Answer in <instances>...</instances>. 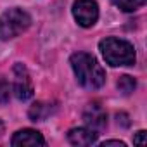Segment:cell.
Segmentation results:
<instances>
[{"instance_id": "7a4b0ae2", "label": "cell", "mask_w": 147, "mask_h": 147, "mask_svg": "<svg viewBox=\"0 0 147 147\" xmlns=\"http://www.w3.org/2000/svg\"><path fill=\"white\" fill-rule=\"evenodd\" d=\"M99 49H100L106 62L111 66H131V64H135V59H137L135 49L131 43H128L125 40L109 36L99 43Z\"/></svg>"}, {"instance_id": "4fadbf2b", "label": "cell", "mask_w": 147, "mask_h": 147, "mask_svg": "<svg viewBox=\"0 0 147 147\" xmlns=\"http://www.w3.org/2000/svg\"><path fill=\"white\" fill-rule=\"evenodd\" d=\"M133 144H138V145H145V131H138L135 137H133Z\"/></svg>"}, {"instance_id": "9c48e42d", "label": "cell", "mask_w": 147, "mask_h": 147, "mask_svg": "<svg viewBox=\"0 0 147 147\" xmlns=\"http://www.w3.org/2000/svg\"><path fill=\"white\" fill-rule=\"evenodd\" d=\"M54 111H55V106L47 104V102H36V104H33L31 109H30V118H31L33 121H43V119H47Z\"/></svg>"}, {"instance_id": "3957f363", "label": "cell", "mask_w": 147, "mask_h": 147, "mask_svg": "<svg viewBox=\"0 0 147 147\" xmlns=\"http://www.w3.org/2000/svg\"><path fill=\"white\" fill-rule=\"evenodd\" d=\"M31 24V18L23 9H9L0 16V40H12L24 33Z\"/></svg>"}, {"instance_id": "ba28073f", "label": "cell", "mask_w": 147, "mask_h": 147, "mask_svg": "<svg viewBox=\"0 0 147 147\" xmlns=\"http://www.w3.org/2000/svg\"><path fill=\"white\" fill-rule=\"evenodd\" d=\"M97 131L92 128H73L67 133V140L73 145H92L97 140Z\"/></svg>"}, {"instance_id": "277c9868", "label": "cell", "mask_w": 147, "mask_h": 147, "mask_svg": "<svg viewBox=\"0 0 147 147\" xmlns=\"http://www.w3.org/2000/svg\"><path fill=\"white\" fill-rule=\"evenodd\" d=\"M73 16L76 23L83 28H90L99 19V5L95 0H75L73 4Z\"/></svg>"}, {"instance_id": "5bb4252c", "label": "cell", "mask_w": 147, "mask_h": 147, "mask_svg": "<svg viewBox=\"0 0 147 147\" xmlns=\"http://www.w3.org/2000/svg\"><path fill=\"white\" fill-rule=\"evenodd\" d=\"M100 145H118V147H125V142H119V140H106V142H102Z\"/></svg>"}, {"instance_id": "9a60e30c", "label": "cell", "mask_w": 147, "mask_h": 147, "mask_svg": "<svg viewBox=\"0 0 147 147\" xmlns=\"http://www.w3.org/2000/svg\"><path fill=\"white\" fill-rule=\"evenodd\" d=\"M4 133V123H2V119H0V135Z\"/></svg>"}, {"instance_id": "8fae6325", "label": "cell", "mask_w": 147, "mask_h": 147, "mask_svg": "<svg viewBox=\"0 0 147 147\" xmlns=\"http://www.w3.org/2000/svg\"><path fill=\"white\" fill-rule=\"evenodd\" d=\"M135 87H137L135 80H133L131 76H128V75L121 76V78H119V82H118V88H119L123 94H131V92L135 90Z\"/></svg>"}, {"instance_id": "7c38bea8", "label": "cell", "mask_w": 147, "mask_h": 147, "mask_svg": "<svg viewBox=\"0 0 147 147\" xmlns=\"http://www.w3.org/2000/svg\"><path fill=\"white\" fill-rule=\"evenodd\" d=\"M11 97V87L7 83V80L0 78V102H7Z\"/></svg>"}, {"instance_id": "30bf717a", "label": "cell", "mask_w": 147, "mask_h": 147, "mask_svg": "<svg viewBox=\"0 0 147 147\" xmlns=\"http://www.w3.org/2000/svg\"><path fill=\"white\" fill-rule=\"evenodd\" d=\"M113 2L125 12H133L137 9H140L144 4H145V0H113Z\"/></svg>"}, {"instance_id": "8992f818", "label": "cell", "mask_w": 147, "mask_h": 147, "mask_svg": "<svg viewBox=\"0 0 147 147\" xmlns=\"http://www.w3.org/2000/svg\"><path fill=\"white\" fill-rule=\"evenodd\" d=\"M83 119L88 125V128H92L95 131L97 130H102L107 125V114H106V111L99 104H90L87 107L85 114H83Z\"/></svg>"}, {"instance_id": "5b68a950", "label": "cell", "mask_w": 147, "mask_h": 147, "mask_svg": "<svg viewBox=\"0 0 147 147\" xmlns=\"http://www.w3.org/2000/svg\"><path fill=\"white\" fill-rule=\"evenodd\" d=\"M14 83H12V90L14 95L19 100H28L33 97V82L30 78V73L23 64H16L14 66Z\"/></svg>"}, {"instance_id": "52a82bcc", "label": "cell", "mask_w": 147, "mask_h": 147, "mask_svg": "<svg viewBox=\"0 0 147 147\" xmlns=\"http://www.w3.org/2000/svg\"><path fill=\"white\" fill-rule=\"evenodd\" d=\"M11 144L12 145H19V147H23V145H45V138L42 137L40 131L26 128V130L16 131L12 140H11Z\"/></svg>"}, {"instance_id": "6da1fadb", "label": "cell", "mask_w": 147, "mask_h": 147, "mask_svg": "<svg viewBox=\"0 0 147 147\" xmlns=\"http://www.w3.org/2000/svg\"><path fill=\"white\" fill-rule=\"evenodd\" d=\"M71 66H73L75 76L82 87L95 90L104 85L106 73L94 55H90L87 52H76L71 55Z\"/></svg>"}]
</instances>
